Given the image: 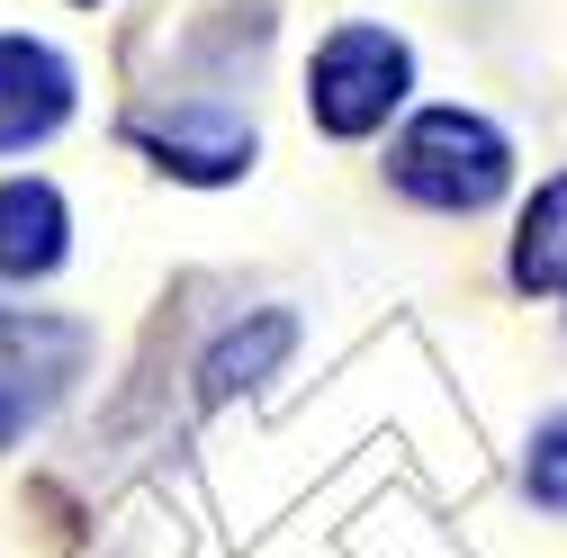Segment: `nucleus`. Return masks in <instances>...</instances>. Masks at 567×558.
Segmentation results:
<instances>
[{
    "label": "nucleus",
    "mask_w": 567,
    "mask_h": 558,
    "mask_svg": "<svg viewBox=\"0 0 567 558\" xmlns=\"http://www.w3.org/2000/svg\"><path fill=\"white\" fill-rule=\"evenodd\" d=\"M388 180H396L414 207L477 217V207L505 198V180H514V145H505V135H495L477 108H423V117L396 135Z\"/></svg>",
    "instance_id": "obj_1"
},
{
    "label": "nucleus",
    "mask_w": 567,
    "mask_h": 558,
    "mask_svg": "<svg viewBox=\"0 0 567 558\" xmlns=\"http://www.w3.org/2000/svg\"><path fill=\"white\" fill-rule=\"evenodd\" d=\"M405 91H414V54L388 28H333L316 45V63H307V108H316L324 135H342V145L351 135H379L405 108Z\"/></svg>",
    "instance_id": "obj_2"
},
{
    "label": "nucleus",
    "mask_w": 567,
    "mask_h": 558,
    "mask_svg": "<svg viewBox=\"0 0 567 558\" xmlns=\"http://www.w3.org/2000/svg\"><path fill=\"white\" fill-rule=\"evenodd\" d=\"M82 361H91V333L73 316L0 307V451H10L28 424H45L54 396L82 379Z\"/></svg>",
    "instance_id": "obj_3"
},
{
    "label": "nucleus",
    "mask_w": 567,
    "mask_h": 558,
    "mask_svg": "<svg viewBox=\"0 0 567 558\" xmlns=\"http://www.w3.org/2000/svg\"><path fill=\"white\" fill-rule=\"evenodd\" d=\"M126 145L154 154L172 180H198V189L252 172V126H244L226 100H163V108H135V117H126Z\"/></svg>",
    "instance_id": "obj_4"
},
{
    "label": "nucleus",
    "mask_w": 567,
    "mask_h": 558,
    "mask_svg": "<svg viewBox=\"0 0 567 558\" xmlns=\"http://www.w3.org/2000/svg\"><path fill=\"white\" fill-rule=\"evenodd\" d=\"M73 117V63L45 37H0V154H28Z\"/></svg>",
    "instance_id": "obj_5"
},
{
    "label": "nucleus",
    "mask_w": 567,
    "mask_h": 558,
    "mask_svg": "<svg viewBox=\"0 0 567 558\" xmlns=\"http://www.w3.org/2000/svg\"><path fill=\"white\" fill-rule=\"evenodd\" d=\"M73 244L54 180H0V279H45Z\"/></svg>",
    "instance_id": "obj_6"
},
{
    "label": "nucleus",
    "mask_w": 567,
    "mask_h": 558,
    "mask_svg": "<svg viewBox=\"0 0 567 558\" xmlns=\"http://www.w3.org/2000/svg\"><path fill=\"white\" fill-rule=\"evenodd\" d=\"M289 352H298V316H279V307H270V316L235 324V333L217 342V352L198 361V396L217 405V396H235V388H261V379H270L279 361H289Z\"/></svg>",
    "instance_id": "obj_7"
},
{
    "label": "nucleus",
    "mask_w": 567,
    "mask_h": 558,
    "mask_svg": "<svg viewBox=\"0 0 567 558\" xmlns=\"http://www.w3.org/2000/svg\"><path fill=\"white\" fill-rule=\"evenodd\" d=\"M514 289H532V298H567V172L532 189L523 226H514Z\"/></svg>",
    "instance_id": "obj_8"
},
{
    "label": "nucleus",
    "mask_w": 567,
    "mask_h": 558,
    "mask_svg": "<svg viewBox=\"0 0 567 558\" xmlns=\"http://www.w3.org/2000/svg\"><path fill=\"white\" fill-rule=\"evenodd\" d=\"M523 496L540 514H567V414L532 433V459H523Z\"/></svg>",
    "instance_id": "obj_9"
}]
</instances>
